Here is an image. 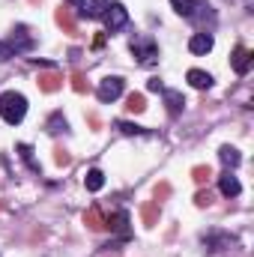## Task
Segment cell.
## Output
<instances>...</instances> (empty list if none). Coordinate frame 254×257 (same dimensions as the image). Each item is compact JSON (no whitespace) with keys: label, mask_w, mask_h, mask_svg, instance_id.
<instances>
[{"label":"cell","mask_w":254,"mask_h":257,"mask_svg":"<svg viewBox=\"0 0 254 257\" xmlns=\"http://www.w3.org/2000/svg\"><path fill=\"white\" fill-rule=\"evenodd\" d=\"M27 114V99L24 93H15V90H6L0 96V117L9 123V126H18Z\"/></svg>","instance_id":"6da1fadb"},{"label":"cell","mask_w":254,"mask_h":257,"mask_svg":"<svg viewBox=\"0 0 254 257\" xmlns=\"http://www.w3.org/2000/svg\"><path fill=\"white\" fill-rule=\"evenodd\" d=\"M123 90H126V81H123L120 75H108V78L99 81L96 96H99V102H114V99L123 96Z\"/></svg>","instance_id":"7a4b0ae2"},{"label":"cell","mask_w":254,"mask_h":257,"mask_svg":"<svg viewBox=\"0 0 254 257\" xmlns=\"http://www.w3.org/2000/svg\"><path fill=\"white\" fill-rule=\"evenodd\" d=\"M132 54L138 57L141 66H156L159 63V45L153 39H135L132 42Z\"/></svg>","instance_id":"3957f363"},{"label":"cell","mask_w":254,"mask_h":257,"mask_svg":"<svg viewBox=\"0 0 254 257\" xmlns=\"http://www.w3.org/2000/svg\"><path fill=\"white\" fill-rule=\"evenodd\" d=\"M105 18V27H108V33H117V30H123L129 24V9L123 3H111L108 6V12L102 15Z\"/></svg>","instance_id":"277c9868"},{"label":"cell","mask_w":254,"mask_h":257,"mask_svg":"<svg viewBox=\"0 0 254 257\" xmlns=\"http://www.w3.org/2000/svg\"><path fill=\"white\" fill-rule=\"evenodd\" d=\"M236 239L233 236H227V233H206L203 236V251L206 254H218L221 248H227V245H233Z\"/></svg>","instance_id":"5b68a950"},{"label":"cell","mask_w":254,"mask_h":257,"mask_svg":"<svg viewBox=\"0 0 254 257\" xmlns=\"http://www.w3.org/2000/svg\"><path fill=\"white\" fill-rule=\"evenodd\" d=\"M251 60H254V54L245 48V45H236V48H233V57H230V63H233V72H236V75H248Z\"/></svg>","instance_id":"8992f818"},{"label":"cell","mask_w":254,"mask_h":257,"mask_svg":"<svg viewBox=\"0 0 254 257\" xmlns=\"http://www.w3.org/2000/svg\"><path fill=\"white\" fill-rule=\"evenodd\" d=\"M9 48L18 54V51H30L33 48V36L27 33V27L24 24H18L15 30H12V39H9Z\"/></svg>","instance_id":"52a82bcc"},{"label":"cell","mask_w":254,"mask_h":257,"mask_svg":"<svg viewBox=\"0 0 254 257\" xmlns=\"http://www.w3.org/2000/svg\"><path fill=\"white\" fill-rule=\"evenodd\" d=\"M36 84H39L42 93H57V90L63 87V75H60V72H39Z\"/></svg>","instance_id":"ba28073f"},{"label":"cell","mask_w":254,"mask_h":257,"mask_svg":"<svg viewBox=\"0 0 254 257\" xmlns=\"http://www.w3.org/2000/svg\"><path fill=\"white\" fill-rule=\"evenodd\" d=\"M159 215H162V209H159L156 200H144V203H141V221H144L147 230H153V227L159 224Z\"/></svg>","instance_id":"9c48e42d"},{"label":"cell","mask_w":254,"mask_h":257,"mask_svg":"<svg viewBox=\"0 0 254 257\" xmlns=\"http://www.w3.org/2000/svg\"><path fill=\"white\" fill-rule=\"evenodd\" d=\"M78 6H81V15H84V18H102V15L108 12L111 0H81Z\"/></svg>","instance_id":"30bf717a"},{"label":"cell","mask_w":254,"mask_h":257,"mask_svg":"<svg viewBox=\"0 0 254 257\" xmlns=\"http://www.w3.org/2000/svg\"><path fill=\"white\" fill-rule=\"evenodd\" d=\"M171 3H174V9H177L183 18H197L200 9H209L206 0H171Z\"/></svg>","instance_id":"8fae6325"},{"label":"cell","mask_w":254,"mask_h":257,"mask_svg":"<svg viewBox=\"0 0 254 257\" xmlns=\"http://www.w3.org/2000/svg\"><path fill=\"white\" fill-rule=\"evenodd\" d=\"M54 21H57V27H60L63 33H69V36H75V33H78V24H75V18H72V9H69V6H57Z\"/></svg>","instance_id":"7c38bea8"},{"label":"cell","mask_w":254,"mask_h":257,"mask_svg":"<svg viewBox=\"0 0 254 257\" xmlns=\"http://www.w3.org/2000/svg\"><path fill=\"white\" fill-rule=\"evenodd\" d=\"M212 45H215L212 33H194V36L189 39V51H191V54H209V51H212Z\"/></svg>","instance_id":"4fadbf2b"},{"label":"cell","mask_w":254,"mask_h":257,"mask_svg":"<svg viewBox=\"0 0 254 257\" xmlns=\"http://www.w3.org/2000/svg\"><path fill=\"white\" fill-rule=\"evenodd\" d=\"M84 224H87L90 230H96V233H99V230H105L108 218H105V215H102V209H99V206L93 203V206H90V209L84 212Z\"/></svg>","instance_id":"5bb4252c"},{"label":"cell","mask_w":254,"mask_h":257,"mask_svg":"<svg viewBox=\"0 0 254 257\" xmlns=\"http://www.w3.org/2000/svg\"><path fill=\"white\" fill-rule=\"evenodd\" d=\"M218 189H221V194L224 197H236V194L242 192V186H239V180L230 174V171H224L221 177H218Z\"/></svg>","instance_id":"9a60e30c"},{"label":"cell","mask_w":254,"mask_h":257,"mask_svg":"<svg viewBox=\"0 0 254 257\" xmlns=\"http://www.w3.org/2000/svg\"><path fill=\"white\" fill-rule=\"evenodd\" d=\"M162 93H165V105H168V114H171V117L183 114V108H186V99H183V93H177V90H162Z\"/></svg>","instance_id":"2e32d148"},{"label":"cell","mask_w":254,"mask_h":257,"mask_svg":"<svg viewBox=\"0 0 254 257\" xmlns=\"http://www.w3.org/2000/svg\"><path fill=\"white\" fill-rule=\"evenodd\" d=\"M189 84L194 87V90H209L212 87V75L209 72H203V69H189Z\"/></svg>","instance_id":"e0dca14e"},{"label":"cell","mask_w":254,"mask_h":257,"mask_svg":"<svg viewBox=\"0 0 254 257\" xmlns=\"http://www.w3.org/2000/svg\"><path fill=\"white\" fill-rule=\"evenodd\" d=\"M84 186H87V192H102V189H105V174H102L99 168L87 171V177H84Z\"/></svg>","instance_id":"ac0fdd59"},{"label":"cell","mask_w":254,"mask_h":257,"mask_svg":"<svg viewBox=\"0 0 254 257\" xmlns=\"http://www.w3.org/2000/svg\"><path fill=\"white\" fill-rule=\"evenodd\" d=\"M105 227H111V230H117L120 236H129V212L126 209H120L114 218H108V224Z\"/></svg>","instance_id":"d6986e66"},{"label":"cell","mask_w":254,"mask_h":257,"mask_svg":"<svg viewBox=\"0 0 254 257\" xmlns=\"http://www.w3.org/2000/svg\"><path fill=\"white\" fill-rule=\"evenodd\" d=\"M218 159L227 165V171H230V168H239V162H242V156H239L236 147H221V150H218Z\"/></svg>","instance_id":"ffe728a7"},{"label":"cell","mask_w":254,"mask_h":257,"mask_svg":"<svg viewBox=\"0 0 254 257\" xmlns=\"http://www.w3.org/2000/svg\"><path fill=\"white\" fill-rule=\"evenodd\" d=\"M45 128H48L51 135H60V132H69V123H66V117L60 114V111H54V114L48 117V123H45Z\"/></svg>","instance_id":"44dd1931"},{"label":"cell","mask_w":254,"mask_h":257,"mask_svg":"<svg viewBox=\"0 0 254 257\" xmlns=\"http://www.w3.org/2000/svg\"><path fill=\"white\" fill-rule=\"evenodd\" d=\"M209 177H212V168H209V165H197V168H191V180H194L197 186H206Z\"/></svg>","instance_id":"7402d4cb"},{"label":"cell","mask_w":254,"mask_h":257,"mask_svg":"<svg viewBox=\"0 0 254 257\" xmlns=\"http://www.w3.org/2000/svg\"><path fill=\"white\" fill-rule=\"evenodd\" d=\"M126 108L132 114H141V111H147V99H144V93H132L126 99Z\"/></svg>","instance_id":"603a6c76"},{"label":"cell","mask_w":254,"mask_h":257,"mask_svg":"<svg viewBox=\"0 0 254 257\" xmlns=\"http://www.w3.org/2000/svg\"><path fill=\"white\" fill-rule=\"evenodd\" d=\"M18 153H21V159H24V162H27V165H30V168L36 171V174L42 171V168H39V165L33 162V147H30V144H18Z\"/></svg>","instance_id":"cb8c5ba5"},{"label":"cell","mask_w":254,"mask_h":257,"mask_svg":"<svg viewBox=\"0 0 254 257\" xmlns=\"http://www.w3.org/2000/svg\"><path fill=\"white\" fill-rule=\"evenodd\" d=\"M153 197H156V203H162V200H168L171 197V183H156V189H153Z\"/></svg>","instance_id":"d4e9b609"},{"label":"cell","mask_w":254,"mask_h":257,"mask_svg":"<svg viewBox=\"0 0 254 257\" xmlns=\"http://www.w3.org/2000/svg\"><path fill=\"white\" fill-rule=\"evenodd\" d=\"M114 126L120 128L123 135H147V128L144 126H135V123H126V120H120V123H114Z\"/></svg>","instance_id":"484cf974"},{"label":"cell","mask_w":254,"mask_h":257,"mask_svg":"<svg viewBox=\"0 0 254 257\" xmlns=\"http://www.w3.org/2000/svg\"><path fill=\"white\" fill-rule=\"evenodd\" d=\"M69 81H72V90H75V93H87V78H84L81 72H72Z\"/></svg>","instance_id":"4316f807"},{"label":"cell","mask_w":254,"mask_h":257,"mask_svg":"<svg viewBox=\"0 0 254 257\" xmlns=\"http://www.w3.org/2000/svg\"><path fill=\"white\" fill-rule=\"evenodd\" d=\"M194 203H197L200 209H203V206H209V203H212V192H209V189H200V192L194 194Z\"/></svg>","instance_id":"83f0119b"},{"label":"cell","mask_w":254,"mask_h":257,"mask_svg":"<svg viewBox=\"0 0 254 257\" xmlns=\"http://www.w3.org/2000/svg\"><path fill=\"white\" fill-rule=\"evenodd\" d=\"M54 162H57L60 168H66V165L72 162V156H69V150H63V147H57V150H54Z\"/></svg>","instance_id":"f1b7e54d"},{"label":"cell","mask_w":254,"mask_h":257,"mask_svg":"<svg viewBox=\"0 0 254 257\" xmlns=\"http://www.w3.org/2000/svg\"><path fill=\"white\" fill-rule=\"evenodd\" d=\"M147 90H150V93H162L165 87H162V81H159V78H150V81H147Z\"/></svg>","instance_id":"f546056e"},{"label":"cell","mask_w":254,"mask_h":257,"mask_svg":"<svg viewBox=\"0 0 254 257\" xmlns=\"http://www.w3.org/2000/svg\"><path fill=\"white\" fill-rule=\"evenodd\" d=\"M9 57H15V51H12L9 45H3V42H0V60H9Z\"/></svg>","instance_id":"4dcf8cb0"},{"label":"cell","mask_w":254,"mask_h":257,"mask_svg":"<svg viewBox=\"0 0 254 257\" xmlns=\"http://www.w3.org/2000/svg\"><path fill=\"white\" fill-rule=\"evenodd\" d=\"M87 123H90V126H93V128H99V126H102V123H99V117H96V114H87Z\"/></svg>","instance_id":"1f68e13d"},{"label":"cell","mask_w":254,"mask_h":257,"mask_svg":"<svg viewBox=\"0 0 254 257\" xmlns=\"http://www.w3.org/2000/svg\"><path fill=\"white\" fill-rule=\"evenodd\" d=\"M69 3H81V0H69Z\"/></svg>","instance_id":"d6a6232c"}]
</instances>
